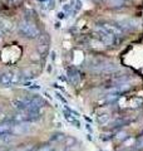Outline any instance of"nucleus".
<instances>
[{
	"mask_svg": "<svg viewBox=\"0 0 143 151\" xmlns=\"http://www.w3.org/2000/svg\"><path fill=\"white\" fill-rule=\"evenodd\" d=\"M38 151H55L51 146H43V147H40Z\"/></svg>",
	"mask_w": 143,
	"mask_h": 151,
	"instance_id": "obj_10",
	"label": "nucleus"
},
{
	"mask_svg": "<svg viewBox=\"0 0 143 151\" xmlns=\"http://www.w3.org/2000/svg\"><path fill=\"white\" fill-rule=\"evenodd\" d=\"M13 107L15 108V110H19V111H25L26 107H25V101L24 100H20V98H16V100H14L11 102Z\"/></svg>",
	"mask_w": 143,
	"mask_h": 151,
	"instance_id": "obj_7",
	"label": "nucleus"
},
{
	"mask_svg": "<svg viewBox=\"0 0 143 151\" xmlns=\"http://www.w3.org/2000/svg\"><path fill=\"white\" fill-rule=\"evenodd\" d=\"M124 1L123 0H109V5L112 8H122Z\"/></svg>",
	"mask_w": 143,
	"mask_h": 151,
	"instance_id": "obj_9",
	"label": "nucleus"
},
{
	"mask_svg": "<svg viewBox=\"0 0 143 151\" xmlns=\"http://www.w3.org/2000/svg\"><path fill=\"white\" fill-rule=\"evenodd\" d=\"M18 30L23 37L29 38V39H34V38H36L38 35H39V30L36 29V27L33 25L29 22H25V20L19 23Z\"/></svg>",
	"mask_w": 143,
	"mask_h": 151,
	"instance_id": "obj_1",
	"label": "nucleus"
},
{
	"mask_svg": "<svg viewBox=\"0 0 143 151\" xmlns=\"http://www.w3.org/2000/svg\"><path fill=\"white\" fill-rule=\"evenodd\" d=\"M13 130V122L5 120L3 122H0V136L1 135H6V134H10Z\"/></svg>",
	"mask_w": 143,
	"mask_h": 151,
	"instance_id": "obj_6",
	"label": "nucleus"
},
{
	"mask_svg": "<svg viewBox=\"0 0 143 151\" xmlns=\"http://www.w3.org/2000/svg\"><path fill=\"white\" fill-rule=\"evenodd\" d=\"M137 147H138V149H142V150H143V140H142V141H139V142H138Z\"/></svg>",
	"mask_w": 143,
	"mask_h": 151,
	"instance_id": "obj_12",
	"label": "nucleus"
},
{
	"mask_svg": "<svg viewBox=\"0 0 143 151\" xmlns=\"http://www.w3.org/2000/svg\"><path fill=\"white\" fill-rule=\"evenodd\" d=\"M95 37H97V39L104 45H112L116 43V38L112 37L111 34H108L107 32L99 29V28H97V30H95Z\"/></svg>",
	"mask_w": 143,
	"mask_h": 151,
	"instance_id": "obj_3",
	"label": "nucleus"
},
{
	"mask_svg": "<svg viewBox=\"0 0 143 151\" xmlns=\"http://www.w3.org/2000/svg\"><path fill=\"white\" fill-rule=\"evenodd\" d=\"M97 121H98L101 125L107 124V122L109 121V115H108L107 112H103V113H101V115L97 116Z\"/></svg>",
	"mask_w": 143,
	"mask_h": 151,
	"instance_id": "obj_8",
	"label": "nucleus"
},
{
	"mask_svg": "<svg viewBox=\"0 0 143 151\" xmlns=\"http://www.w3.org/2000/svg\"><path fill=\"white\" fill-rule=\"evenodd\" d=\"M66 74H68V78H69V81L72 83H74V84H78L79 83V72H78V69L77 68H74V67H69L68 69H66Z\"/></svg>",
	"mask_w": 143,
	"mask_h": 151,
	"instance_id": "obj_5",
	"label": "nucleus"
},
{
	"mask_svg": "<svg viewBox=\"0 0 143 151\" xmlns=\"http://www.w3.org/2000/svg\"><path fill=\"white\" fill-rule=\"evenodd\" d=\"M61 139V135H54V137H51V140H55V141H58Z\"/></svg>",
	"mask_w": 143,
	"mask_h": 151,
	"instance_id": "obj_11",
	"label": "nucleus"
},
{
	"mask_svg": "<svg viewBox=\"0 0 143 151\" xmlns=\"http://www.w3.org/2000/svg\"><path fill=\"white\" fill-rule=\"evenodd\" d=\"M97 28H99V29H102L104 32H107L108 34H111L114 38H119L123 34V32L119 29V28H117L114 24H109V23H101V24L97 25Z\"/></svg>",
	"mask_w": 143,
	"mask_h": 151,
	"instance_id": "obj_4",
	"label": "nucleus"
},
{
	"mask_svg": "<svg viewBox=\"0 0 143 151\" xmlns=\"http://www.w3.org/2000/svg\"><path fill=\"white\" fill-rule=\"evenodd\" d=\"M19 78H20V76H19L16 72H14V70H8V72L3 73L0 76V84L4 87H10L13 84L19 82Z\"/></svg>",
	"mask_w": 143,
	"mask_h": 151,
	"instance_id": "obj_2",
	"label": "nucleus"
}]
</instances>
